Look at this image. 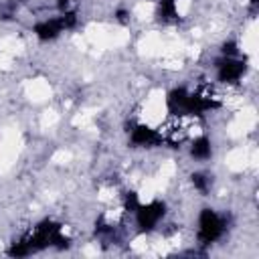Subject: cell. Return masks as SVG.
I'll use <instances>...</instances> for the list:
<instances>
[{
    "instance_id": "cell-1",
    "label": "cell",
    "mask_w": 259,
    "mask_h": 259,
    "mask_svg": "<svg viewBox=\"0 0 259 259\" xmlns=\"http://www.w3.org/2000/svg\"><path fill=\"white\" fill-rule=\"evenodd\" d=\"M227 233V217L219 210L204 206L196 217V239L200 245H212Z\"/></svg>"
},
{
    "instance_id": "cell-2",
    "label": "cell",
    "mask_w": 259,
    "mask_h": 259,
    "mask_svg": "<svg viewBox=\"0 0 259 259\" xmlns=\"http://www.w3.org/2000/svg\"><path fill=\"white\" fill-rule=\"evenodd\" d=\"M132 214H134V221L140 233H152L158 229V225L166 217V202L164 200H150V202L140 200V204L136 206Z\"/></svg>"
},
{
    "instance_id": "cell-3",
    "label": "cell",
    "mask_w": 259,
    "mask_h": 259,
    "mask_svg": "<svg viewBox=\"0 0 259 259\" xmlns=\"http://www.w3.org/2000/svg\"><path fill=\"white\" fill-rule=\"evenodd\" d=\"M247 73V63L241 57H221L214 61V79L223 85H237Z\"/></svg>"
},
{
    "instance_id": "cell-4",
    "label": "cell",
    "mask_w": 259,
    "mask_h": 259,
    "mask_svg": "<svg viewBox=\"0 0 259 259\" xmlns=\"http://www.w3.org/2000/svg\"><path fill=\"white\" fill-rule=\"evenodd\" d=\"M130 144L132 148H154V146H162L164 144V136L162 130H156L148 123H132L130 130Z\"/></svg>"
},
{
    "instance_id": "cell-5",
    "label": "cell",
    "mask_w": 259,
    "mask_h": 259,
    "mask_svg": "<svg viewBox=\"0 0 259 259\" xmlns=\"http://www.w3.org/2000/svg\"><path fill=\"white\" fill-rule=\"evenodd\" d=\"M63 32H67V30H65V24H63L61 14L51 16V18H42V20L34 22V26H32V34H34L40 42H53V40H57Z\"/></svg>"
},
{
    "instance_id": "cell-6",
    "label": "cell",
    "mask_w": 259,
    "mask_h": 259,
    "mask_svg": "<svg viewBox=\"0 0 259 259\" xmlns=\"http://www.w3.org/2000/svg\"><path fill=\"white\" fill-rule=\"evenodd\" d=\"M188 156H190L194 162H200V164L208 162V160L212 158V140H210L208 136H204V134L196 136V138L190 142V146H188Z\"/></svg>"
},
{
    "instance_id": "cell-7",
    "label": "cell",
    "mask_w": 259,
    "mask_h": 259,
    "mask_svg": "<svg viewBox=\"0 0 259 259\" xmlns=\"http://www.w3.org/2000/svg\"><path fill=\"white\" fill-rule=\"evenodd\" d=\"M190 184L198 194L206 196L210 192V188H212V176L208 172H204V170H196V172L190 174Z\"/></svg>"
},
{
    "instance_id": "cell-8",
    "label": "cell",
    "mask_w": 259,
    "mask_h": 259,
    "mask_svg": "<svg viewBox=\"0 0 259 259\" xmlns=\"http://www.w3.org/2000/svg\"><path fill=\"white\" fill-rule=\"evenodd\" d=\"M156 16L162 22H172L178 18V0H158Z\"/></svg>"
},
{
    "instance_id": "cell-9",
    "label": "cell",
    "mask_w": 259,
    "mask_h": 259,
    "mask_svg": "<svg viewBox=\"0 0 259 259\" xmlns=\"http://www.w3.org/2000/svg\"><path fill=\"white\" fill-rule=\"evenodd\" d=\"M77 0H57L55 4H57V10L59 12H67V10H73V4H75Z\"/></svg>"
},
{
    "instance_id": "cell-10",
    "label": "cell",
    "mask_w": 259,
    "mask_h": 259,
    "mask_svg": "<svg viewBox=\"0 0 259 259\" xmlns=\"http://www.w3.org/2000/svg\"><path fill=\"white\" fill-rule=\"evenodd\" d=\"M115 20L121 22V24L130 22V10H125V8H117V10H115Z\"/></svg>"
},
{
    "instance_id": "cell-11",
    "label": "cell",
    "mask_w": 259,
    "mask_h": 259,
    "mask_svg": "<svg viewBox=\"0 0 259 259\" xmlns=\"http://www.w3.org/2000/svg\"><path fill=\"white\" fill-rule=\"evenodd\" d=\"M249 4H251V6L255 8V6H257V0H249Z\"/></svg>"
}]
</instances>
